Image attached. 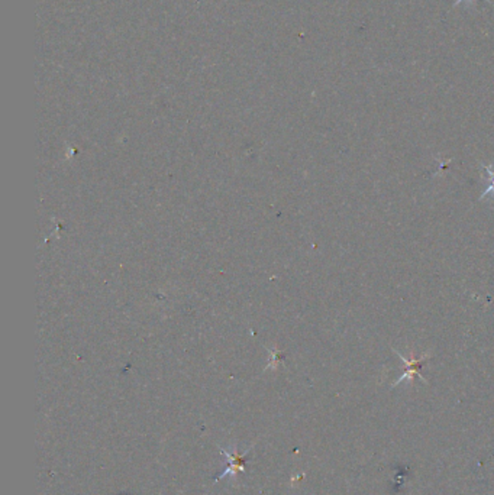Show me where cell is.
Returning <instances> with one entry per match:
<instances>
[{"label": "cell", "mask_w": 494, "mask_h": 495, "mask_svg": "<svg viewBox=\"0 0 494 495\" xmlns=\"http://www.w3.org/2000/svg\"><path fill=\"white\" fill-rule=\"evenodd\" d=\"M254 448V445H252L248 450H245L244 453H239L236 450V446L231 450H227L225 448H221L219 446V450L221 453H223L226 458H227V462H230V465H227V468L223 471V474L218 475V478L214 481H219V479H223L226 477H231V478H236L238 472H245L247 471V456L249 455L251 449Z\"/></svg>", "instance_id": "1"}, {"label": "cell", "mask_w": 494, "mask_h": 495, "mask_svg": "<svg viewBox=\"0 0 494 495\" xmlns=\"http://www.w3.org/2000/svg\"><path fill=\"white\" fill-rule=\"evenodd\" d=\"M395 352H396V355H397V357H400V359L404 362V364H406V371H404V374L396 381V383L395 384H393V387H396V385H399L400 383H403V381L404 379H410V381H413V378L417 375V377H419L422 381H423V383H426V379L423 378V375H421V372H419V370H421V366L430 358V355L429 353H426V355H423V357H421V358H412V359H406V358H404L403 357V355H400V352H397L396 349H395Z\"/></svg>", "instance_id": "2"}, {"label": "cell", "mask_w": 494, "mask_h": 495, "mask_svg": "<svg viewBox=\"0 0 494 495\" xmlns=\"http://www.w3.org/2000/svg\"><path fill=\"white\" fill-rule=\"evenodd\" d=\"M483 168L489 173V175H490V181H491V183H490V186L487 187L486 192L480 196V200H481V199H484V197H487V196H494V167H489V165H484V164H483Z\"/></svg>", "instance_id": "3"}, {"label": "cell", "mask_w": 494, "mask_h": 495, "mask_svg": "<svg viewBox=\"0 0 494 495\" xmlns=\"http://www.w3.org/2000/svg\"><path fill=\"white\" fill-rule=\"evenodd\" d=\"M462 2H470V3H474V2H476V0H457V2H455V3H454V6H458V5H461ZM486 2H489V3L494 5V3H493V0H486Z\"/></svg>", "instance_id": "4"}]
</instances>
